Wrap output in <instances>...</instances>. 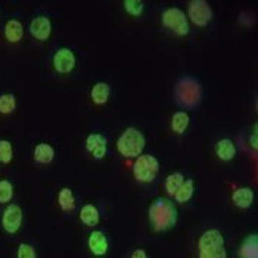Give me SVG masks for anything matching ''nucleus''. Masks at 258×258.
<instances>
[{"instance_id": "nucleus-22", "label": "nucleus", "mask_w": 258, "mask_h": 258, "mask_svg": "<svg viewBox=\"0 0 258 258\" xmlns=\"http://www.w3.org/2000/svg\"><path fill=\"white\" fill-rule=\"evenodd\" d=\"M172 129L176 134H184L188 125H189V116L186 112H176L175 115L172 116Z\"/></svg>"}, {"instance_id": "nucleus-13", "label": "nucleus", "mask_w": 258, "mask_h": 258, "mask_svg": "<svg viewBox=\"0 0 258 258\" xmlns=\"http://www.w3.org/2000/svg\"><path fill=\"white\" fill-rule=\"evenodd\" d=\"M232 201H234V204L238 208L247 210L254 203V191L251 188H248V186L238 188V189H235L234 194H232Z\"/></svg>"}, {"instance_id": "nucleus-25", "label": "nucleus", "mask_w": 258, "mask_h": 258, "mask_svg": "<svg viewBox=\"0 0 258 258\" xmlns=\"http://www.w3.org/2000/svg\"><path fill=\"white\" fill-rule=\"evenodd\" d=\"M13 158V149L12 144L8 139H0V162L3 164H9Z\"/></svg>"}, {"instance_id": "nucleus-19", "label": "nucleus", "mask_w": 258, "mask_h": 258, "mask_svg": "<svg viewBox=\"0 0 258 258\" xmlns=\"http://www.w3.org/2000/svg\"><path fill=\"white\" fill-rule=\"evenodd\" d=\"M55 157V149L46 142L37 144L35 148V159L39 164H50Z\"/></svg>"}, {"instance_id": "nucleus-28", "label": "nucleus", "mask_w": 258, "mask_h": 258, "mask_svg": "<svg viewBox=\"0 0 258 258\" xmlns=\"http://www.w3.org/2000/svg\"><path fill=\"white\" fill-rule=\"evenodd\" d=\"M18 258H36V252L32 245L20 244L18 248Z\"/></svg>"}, {"instance_id": "nucleus-16", "label": "nucleus", "mask_w": 258, "mask_h": 258, "mask_svg": "<svg viewBox=\"0 0 258 258\" xmlns=\"http://www.w3.org/2000/svg\"><path fill=\"white\" fill-rule=\"evenodd\" d=\"M5 36L10 43H18L23 36V26L16 19H10L5 25Z\"/></svg>"}, {"instance_id": "nucleus-15", "label": "nucleus", "mask_w": 258, "mask_h": 258, "mask_svg": "<svg viewBox=\"0 0 258 258\" xmlns=\"http://www.w3.org/2000/svg\"><path fill=\"white\" fill-rule=\"evenodd\" d=\"M240 258H258L257 234H251L242 241L240 247Z\"/></svg>"}, {"instance_id": "nucleus-21", "label": "nucleus", "mask_w": 258, "mask_h": 258, "mask_svg": "<svg viewBox=\"0 0 258 258\" xmlns=\"http://www.w3.org/2000/svg\"><path fill=\"white\" fill-rule=\"evenodd\" d=\"M59 205L63 211H72L75 208V197L74 192L69 188H62L59 197H57Z\"/></svg>"}, {"instance_id": "nucleus-3", "label": "nucleus", "mask_w": 258, "mask_h": 258, "mask_svg": "<svg viewBox=\"0 0 258 258\" xmlns=\"http://www.w3.org/2000/svg\"><path fill=\"white\" fill-rule=\"evenodd\" d=\"M175 98L181 106L194 109L203 99V88L192 78H182L176 83Z\"/></svg>"}, {"instance_id": "nucleus-18", "label": "nucleus", "mask_w": 258, "mask_h": 258, "mask_svg": "<svg viewBox=\"0 0 258 258\" xmlns=\"http://www.w3.org/2000/svg\"><path fill=\"white\" fill-rule=\"evenodd\" d=\"M109 93H111V88L108 83L98 82L93 85L92 91H91V98L96 105H103L109 99Z\"/></svg>"}, {"instance_id": "nucleus-24", "label": "nucleus", "mask_w": 258, "mask_h": 258, "mask_svg": "<svg viewBox=\"0 0 258 258\" xmlns=\"http://www.w3.org/2000/svg\"><path fill=\"white\" fill-rule=\"evenodd\" d=\"M16 108V98L12 93H5L0 96V113H12Z\"/></svg>"}, {"instance_id": "nucleus-10", "label": "nucleus", "mask_w": 258, "mask_h": 258, "mask_svg": "<svg viewBox=\"0 0 258 258\" xmlns=\"http://www.w3.org/2000/svg\"><path fill=\"white\" fill-rule=\"evenodd\" d=\"M88 247H89L93 255L103 257L108 252L109 241L106 238V235L103 234V231H92V234L88 238Z\"/></svg>"}, {"instance_id": "nucleus-14", "label": "nucleus", "mask_w": 258, "mask_h": 258, "mask_svg": "<svg viewBox=\"0 0 258 258\" xmlns=\"http://www.w3.org/2000/svg\"><path fill=\"white\" fill-rule=\"evenodd\" d=\"M215 152H217V155H218V158L221 161H231L232 158L235 157V154H237V148H235L234 142L231 139L224 138L217 142Z\"/></svg>"}, {"instance_id": "nucleus-23", "label": "nucleus", "mask_w": 258, "mask_h": 258, "mask_svg": "<svg viewBox=\"0 0 258 258\" xmlns=\"http://www.w3.org/2000/svg\"><path fill=\"white\" fill-rule=\"evenodd\" d=\"M184 184V175L181 172H175L166 178L165 181V189L169 195H175L176 191L179 189V186Z\"/></svg>"}, {"instance_id": "nucleus-26", "label": "nucleus", "mask_w": 258, "mask_h": 258, "mask_svg": "<svg viewBox=\"0 0 258 258\" xmlns=\"http://www.w3.org/2000/svg\"><path fill=\"white\" fill-rule=\"evenodd\" d=\"M12 197H13V186H12V184L6 179L0 181V203H9Z\"/></svg>"}, {"instance_id": "nucleus-1", "label": "nucleus", "mask_w": 258, "mask_h": 258, "mask_svg": "<svg viewBox=\"0 0 258 258\" xmlns=\"http://www.w3.org/2000/svg\"><path fill=\"white\" fill-rule=\"evenodd\" d=\"M149 221L154 231L162 232L174 228L178 221V211L175 204L168 198L159 197L149 207Z\"/></svg>"}, {"instance_id": "nucleus-5", "label": "nucleus", "mask_w": 258, "mask_h": 258, "mask_svg": "<svg viewBox=\"0 0 258 258\" xmlns=\"http://www.w3.org/2000/svg\"><path fill=\"white\" fill-rule=\"evenodd\" d=\"M158 169H159V162L152 155H139L132 166L135 179L144 184L152 182L155 179Z\"/></svg>"}, {"instance_id": "nucleus-9", "label": "nucleus", "mask_w": 258, "mask_h": 258, "mask_svg": "<svg viewBox=\"0 0 258 258\" xmlns=\"http://www.w3.org/2000/svg\"><path fill=\"white\" fill-rule=\"evenodd\" d=\"M76 63L74 52L71 49H59L53 56V66L59 74H69L72 72Z\"/></svg>"}, {"instance_id": "nucleus-6", "label": "nucleus", "mask_w": 258, "mask_h": 258, "mask_svg": "<svg viewBox=\"0 0 258 258\" xmlns=\"http://www.w3.org/2000/svg\"><path fill=\"white\" fill-rule=\"evenodd\" d=\"M162 23L164 26L171 29L178 36H185L189 33V23L185 13L178 8H169L162 15Z\"/></svg>"}, {"instance_id": "nucleus-17", "label": "nucleus", "mask_w": 258, "mask_h": 258, "mask_svg": "<svg viewBox=\"0 0 258 258\" xmlns=\"http://www.w3.org/2000/svg\"><path fill=\"white\" fill-rule=\"evenodd\" d=\"M79 217H81V221L88 227H96L99 224V211L92 204L83 205Z\"/></svg>"}, {"instance_id": "nucleus-20", "label": "nucleus", "mask_w": 258, "mask_h": 258, "mask_svg": "<svg viewBox=\"0 0 258 258\" xmlns=\"http://www.w3.org/2000/svg\"><path fill=\"white\" fill-rule=\"evenodd\" d=\"M194 192H195V182L194 179H186L184 184L179 186V189L176 191L174 195L178 203H188L192 198Z\"/></svg>"}, {"instance_id": "nucleus-7", "label": "nucleus", "mask_w": 258, "mask_h": 258, "mask_svg": "<svg viewBox=\"0 0 258 258\" xmlns=\"http://www.w3.org/2000/svg\"><path fill=\"white\" fill-rule=\"evenodd\" d=\"M188 15L197 26H207L212 19V9L205 0H192L188 6Z\"/></svg>"}, {"instance_id": "nucleus-11", "label": "nucleus", "mask_w": 258, "mask_h": 258, "mask_svg": "<svg viewBox=\"0 0 258 258\" xmlns=\"http://www.w3.org/2000/svg\"><path fill=\"white\" fill-rule=\"evenodd\" d=\"M30 33L37 40H47L52 33V23L46 16H37L30 23Z\"/></svg>"}, {"instance_id": "nucleus-2", "label": "nucleus", "mask_w": 258, "mask_h": 258, "mask_svg": "<svg viewBox=\"0 0 258 258\" xmlns=\"http://www.w3.org/2000/svg\"><path fill=\"white\" fill-rule=\"evenodd\" d=\"M198 257L200 258H227L224 247V237L221 231L208 230L198 240Z\"/></svg>"}, {"instance_id": "nucleus-30", "label": "nucleus", "mask_w": 258, "mask_h": 258, "mask_svg": "<svg viewBox=\"0 0 258 258\" xmlns=\"http://www.w3.org/2000/svg\"><path fill=\"white\" fill-rule=\"evenodd\" d=\"M251 145L257 149V125L254 126V135L251 137Z\"/></svg>"}, {"instance_id": "nucleus-29", "label": "nucleus", "mask_w": 258, "mask_h": 258, "mask_svg": "<svg viewBox=\"0 0 258 258\" xmlns=\"http://www.w3.org/2000/svg\"><path fill=\"white\" fill-rule=\"evenodd\" d=\"M131 258H148L147 252L144 251V249H135L134 252H132V255H131Z\"/></svg>"}, {"instance_id": "nucleus-12", "label": "nucleus", "mask_w": 258, "mask_h": 258, "mask_svg": "<svg viewBox=\"0 0 258 258\" xmlns=\"http://www.w3.org/2000/svg\"><path fill=\"white\" fill-rule=\"evenodd\" d=\"M86 149L95 159H102L106 155V138L102 134H91L86 138Z\"/></svg>"}, {"instance_id": "nucleus-4", "label": "nucleus", "mask_w": 258, "mask_h": 258, "mask_svg": "<svg viewBox=\"0 0 258 258\" xmlns=\"http://www.w3.org/2000/svg\"><path fill=\"white\" fill-rule=\"evenodd\" d=\"M145 147V137L137 128H128L118 139V151L126 158H135L141 155Z\"/></svg>"}, {"instance_id": "nucleus-8", "label": "nucleus", "mask_w": 258, "mask_h": 258, "mask_svg": "<svg viewBox=\"0 0 258 258\" xmlns=\"http://www.w3.org/2000/svg\"><path fill=\"white\" fill-rule=\"evenodd\" d=\"M22 220H23L22 208L16 204H10L3 211L2 225L8 234H16L20 228V225H22Z\"/></svg>"}, {"instance_id": "nucleus-27", "label": "nucleus", "mask_w": 258, "mask_h": 258, "mask_svg": "<svg viewBox=\"0 0 258 258\" xmlns=\"http://www.w3.org/2000/svg\"><path fill=\"white\" fill-rule=\"evenodd\" d=\"M123 6H125V10L132 16H139L144 10V3L139 0H125Z\"/></svg>"}]
</instances>
